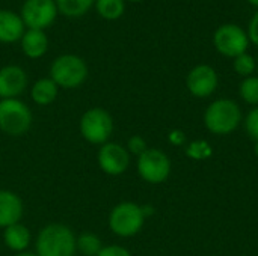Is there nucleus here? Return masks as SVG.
I'll use <instances>...</instances> for the list:
<instances>
[{
    "label": "nucleus",
    "mask_w": 258,
    "mask_h": 256,
    "mask_svg": "<svg viewBox=\"0 0 258 256\" xmlns=\"http://www.w3.org/2000/svg\"><path fill=\"white\" fill-rule=\"evenodd\" d=\"M145 219L147 217L141 205L135 202H121L112 210L109 216V226L118 237H133L142 229Z\"/></svg>",
    "instance_id": "obj_5"
},
{
    "label": "nucleus",
    "mask_w": 258,
    "mask_h": 256,
    "mask_svg": "<svg viewBox=\"0 0 258 256\" xmlns=\"http://www.w3.org/2000/svg\"><path fill=\"white\" fill-rule=\"evenodd\" d=\"M240 97L245 103L251 106H258V77H246L240 83Z\"/></svg>",
    "instance_id": "obj_21"
},
{
    "label": "nucleus",
    "mask_w": 258,
    "mask_h": 256,
    "mask_svg": "<svg viewBox=\"0 0 258 256\" xmlns=\"http://www.w3.org/2000/svg\"><path fill=\"white\" fill-rule=\"evenodd\" d=\"M240 122L242 110L239 104L230 98H221L213 101L204 113V124L207 130L218 136L233 133Z\"/></svg>",
    "instance_id": "obj_2"
},
{
    "label": "nucleus",
    "mask_w": 258,
    "mask_h": 256,
    "mask_svg": "<svg viewBox=\"0 0 258 256\" xmlns=\"http://www.w3.org/2000/svg\"><path fill=\"white\" fill-rule=\"evenodd\" d=\"M125 2V0H124ZM127 2H132V3H139V2H142V0H127Z\"/></svg>",
    "instance_id": "obj_30"
},
{
    "label": "nucleus",
    "mask_w": 258,
    "mask_h": 256,
    "mask_svg": "<svg viewBox=\"0 0 258 256\" xmlns=\"http://www.w3.org/2000/svg\"><path fill=\"white\" fill-rule=\"evenodd\" d=\"M97 12L101 18L115 21L122 17L125 11V2L124 0H95Z\"/></svg>",
    "instance_id": "obj_19"
},
{
    "label": "nucleus",
    "mask_w": 258,
    "mask_h": 256,
    "mask_svg": "<svg viewBox=\"0 0 258 256\" xmlns=\"http://www.w3.org/2000/svg\"><path fill=\"white\" fill-rule=\"evenodd\" d=\"M21 50L29 59H39L48 50V36L44 30L27 29L24 30L21 39Z\"/></svg>",
    "instance_id": "obj_15"
},
{
    "label": "nucleus",
    "mask_w": 258,
    "mask_h": 256,
    "mask_svg": "<svg viewBox=\"0 0 258 256\" xmlns=\"http://www.w3.org/2000/svg\"><path fill=\"white\" fill-rule=\"evenodd\" d=\"M24 33V23L20 14L0 9V42L12 44L21 39Z\"/></svg>",
    "instance_id": "obj_14"
},
{
    "label": "nucleus",
    "mask_w": 258,
    "mask_h": 256,
    "mask_svg": "<svg viewBox=\"0 0 258 256\" xmlns=\"http://www.w3.org/2000/svg\"><path fill=\"white\" fill-rule=\"evenodd\" d=\"M54 0H26L21 6L20 17L27 29L45 30L57 17Z\"/></svg>",
    "instance_id": "obj_9"
},
{
    "label": "nucleus",
    "mask_w": 258,
    "mask_h": 256,
    "mask_svg": "<svg viewBox=\"0 0 258 256\" xmlns=\"http://www.w3.org/2000/svg\"><path fill=\"white\" fill-rule=\"evenodd\" d=\"M248 38H249V42L255 44L258 47V11L252 15L251 21H249V26H248Z\"/></svg>",
    "instance_id": "obj_25"
},
{
    "label": "nucleus",
    "mask_w": 258,
    "mask_h": 256,
    "mask_svg": "<svg viewBox=\"0 0 258 256\" xmlns=\"http://www.w3.org/2000/svg\"><path fill=\"white\" fill-rule=\"evenodd\" d=\"M17 256H38L35 255V253H30V252H20Z\"/></svg>",
    "instance_id": "obj_27"
},
{
    "label": "nucleus",
    "mask_w": 258,
    "mask_h": 256,
    "mask_svg": "<svg viewBox=\"0 0 258 256\" xmlns=\"http://www.w3.org/2000/svg\"><path fill=\"white\" fill-rule=\"evenodd\" d=\"M257 71H258V59H257Z\"/></svg>",
    "instance_id": "obj_31"
},
{
    "label": "nucleus",
    "mask_w": 258,
    "mask_h": 256,
    "mask_svg": "<svg viewBox=\"0 0 258 256\" xmlns=\"http://www.w3.org/2000/svg\"><path fill=\"white\" fill-rule=\"evenodd\" d=\"M186 86L194 97H210L218 88V74L210 65H197L186 77Z\"/></svg>",
    "instance_id": "obj_11"
},
{
    "label": "nucleus",
    "mask_w": 258,
    "mask_h": 256,
    "mask_svg": "<svg viewBox=\"0 0 258 256\" xmlns=\"http://www.w3.org/2000/svg\"><path fill=\"white\" fill-rule=\"evenodd\" d=\"M98 256H132L130 252L125 249V247H121V246H107V247H103L101 252L98 253Z\"/></svg>",
    "instance_id": "obj_26"
},
{
    "label": "nucleus",
    "mask_w": 258,
    "mask_h": 256,
    "mask_svg": "<svg viewBox=\"0 0 258 256\" xmlns=\"http://www.w3.org/2000/svg\"><path fill=\"white\" fill-rule=\"evenodd\" d=\"M245 128H246V133L249 134V137L254 142H258V106L248 113V116L245 119Z\"/></svg>",
    "instance_id": "obj_23"
},
{
    "label": "nucleus",
    "mask_w": 258,
    "mask_h": 256,
    "mask_svg": "<svg viewBox=\"0 0 258 256\" xmlns=\"http://www.w3.org/2000/svg\"><path fill=\"white\" fill-rule=\"evenodd\" d=\"M248 2H249V3H251L252 6H257V8H258V0H248Z\"/></svg>",
    "instance_id": "obj_28"
},
{
    "label": "nucleus",
    "mask_w": 258,
    "mask_h": 256,
    "mask_svg": "<svg viewBox=\"0 0 258 256\" xmlns=\"http://www.w3.org/2000/svg\"><path fill=\"white\" fill-rule=\"evenodd\" d=\"M32 125L30 109L17 98L0 100V130L8 136H23Z\"/></svg>",
    "instance_id": "obj_4"
},
{
    "label": "nucleus",
    "mask_w": 258,
    "mask_h": 256,
    "mask_svg": "<svg viewBox=\"0 0 258 256\" xmlns=\"http://www.w3.org/2000/svg\"><path fill=\"white\" fill-rule=\"evenodd\" d=\"M98 164L104 174L116 177L127 170L130 164V154L119 143L107 142L98 151Z\"/></svg>",
    "instance_id": "obj_10"
},
{
    "label": "nucleus",
    "mask_w": 258,
    "mask_h": 256,
    "mask_svg": "<svg viewBox=\"0 0 258 256\" xmlns=\"http://www.w3.org/2000/svg\"><path fill=\"white\" fill-rule=\"evenodd\" d=\"M233 68H234V71H236L239 75H242V77L246 78V77H251L252 72L257 69V60H255L251 54H248V51H246V53H243V54L234 57Z\"/></svg>",
    "instance_id": "obj_22"
},
{
    "label": "nucleus",
    "mask_w": 258,
    "mask_h": 256,
    "mask_svg": "<svg viewBox=\"0 0 258 256\" xmlns=\"http://www.w3.org/2000/svg\"><path fill=\"white\" fill-rule=\"evenodd\" d=\"M254 152H255V155L258 157V142H255V146H254Z\"/></svg>",
    "instance_id": "obj_29"
},
{
    "label": "nucleus",
    "mask_w": 258,
    "mask_h": 256,
    "mask_svg": "<svg viewBox=\"0 0 258 256\" xmlns=\"http://www.w3.org/2000/svg\"><path fill=\"white\" fill-rule=\"evenodd\" d=\"M138 172L141 178L150 184L165 183L171 174V160L163 151L148 148L138 157Z\"/></svg>",
    "instance_id": "obj_8"
},
{
    "label": "nucleus",
    "mask_w": 258,
    "mask_h": 256,
    "mask_svg": "<svg viewBox=\"0 0 258 256\" xmlns=\"http://www.w3.org/2000/svg\"><path fill=\"white\" fill-rule=\"evenodd\" d=\"M3 240H5V244L11 250L20 253V252H24V249L30 244V232L24 225L15 223L5 229Z\"/></svg>",
    "instance_id": "obj_16"
},
{
    "label": "nucleus",
    "mask_w": 258,
    "mask_h": 256,
    "mask_svg": "<svg viewBox=\"0 0 258 256\" xmlns=\"http://www.w3.org/2000/svg\"><path fill=\"white\" fill-rule=\"evenodd\" d=\"M213 44L216 50L225 57H237L248 51L249 38L246 30H243L237 24H222L216 29L213 35Z\"/></svg>",
    "instance_id": "obj_7"
},
{
    "label": "nucleus",
    "mask_w": 258,
    "mask_h": 256,
    "mask_svg": "<svg viewBox=\"0 0 258 256\" xmlns=\"http://www.w3.org/2000/svg\"><path fill=\"white\" fill-rule=\"evenodd\" d=\"M24 213L23 201L18 195L9 190H0V228L20 223Z\"/></svg>",
    "instance_id": "obj_13"
},
{
    "label": "nucleus",
    "mask_w": 258,
    "mask_h": 256,
    "mask_svg": "<svg viewBox=\"0 0 258 256\" xmlns=\"http://www.w3.org/2000/svg\"><path fill=\"white\" fill-rule=\"evenodd\" d=\"M57 92H59V86L48 77L45 78H39L30 91V97L32 100L39 104V106H48L51 104L56 98H57Z\"/></svg>",
    "instance_id": "obj_17"
},
{
    "label": "nucleus",
    "mask_w": 258,
    "mask_h": 256,
    "mask_svg": "<svg viewBox=\"0 0 258 256\" xmlns=\"http://www.w3.org/2000/svg\"><path fill=\"white\" fill-rule=\"evenodd\" d=\"M54 3L57 12L70 18H77L85 15L95 5V0H54Z\"/></svg>",
    "instance_id": "obj_18"
},
{
    "label": "nucleus",
    "mask_w": 258,
    "mask_h": 256,
    "mask_svg": "<svg viewBox=\"0 0 258 256\" xmlns=\"http://www.w3.org/2000/svg\"><path fill=\"white\" fill-rule=\"evenodd\" d=\"M76 249L83 256H98L101 252V240L92 234V232H85L76 238Z\"/></svg>",
    "instance_id": "obj_20"
},
{
    "label": "nucleus",
    "mask_w": 258,
    "mask_h": 256,
    "mask_svg": "<svg viewBox=\"0 0 258 256\" xmlns=\"http://www.w3.org/2000/svg\"><path fill=\"white\" fill-rule=\"evenodd\" d=\"M113 131V119L107 110L101 107L89 109L83 113L80 119L82 136L94 145H104Z\"/></svg>",
    "instance_id": "obj_6"
},
{
    "label": "nucleus",
    "mask_w": 258,
    "mask_h": 256,
    "mask_svg": "<svg viewBox=\"0 0 258 256\" xmlns=\"http://www.w3.org/2000/svg\"><path fill=\"white\" fill-rule=\"evenodd\" d=\"M88 66L85 60L76 54H62L56 57L50 68V78L63 89H74L85 83Z\"/></svg>",
    "instance_id": "obj_3"
},
{
    "label": "nucleus",
    "mask_w": 258,
    "mask_h": 256,
    "mask_svg": "<svg viewBox=\"0 0 258 256\" xmlns=\"http://www.w3.org/2000/svg\"><path fill=\"white\" fill-rule=\"evenodd\" d=\"M76 250V237L68 226L51 223L41 229L36 240L38 256H74Z\"/></svg>",
    "instance_id": "obj_1"
},
{
    "label": "nucleus",
    "mask_w": 258,
    "mask_h": 256,
    "mask_svg": "<svg viewBox=\"0 0 258 256\" xmlns=\"http://www.w3.org/2000/svg\"><path fill=\"white\" fill-rule=\"evenodd\" d=\"M128 151L132 152V154H135V155H142L147 149H148V146H147V142H145V139L144 137H141V136H133V137H130L128 139Z\"/></svg>",
    "instance_id": "obj_24"
},
{
    "label": "nucleus",
    "mask_w": 258,
    "mask_h": 256,
    "mask_svg": "<svg viewBox=\"0 0 258 256\" xmlns=\"http://www.w3.org/2000/svg\"><path fill=\"white\" fill-rule=\"evenodd\" d=\"M27 86V75L18 65H6L0 68V98H17Z\"/></svg>",
    "instance_id": "obj_12"
}]
</instances>
